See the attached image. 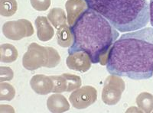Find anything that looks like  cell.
<instances>
[{
  "instance_id": "cell-1",
  "label": "cell",
  "mask_w": 153,
  "mask_h": 113,
  "mask_svg": "<svg viewBox=\"0 0 153 113\" xmlns=\"http://www.w3.org/2000/svg\"><path fill=\"white\" fill-rule=\"evenodd\" d=\"M106 70L110 74L132 80L153 76V28L123 35L115 41L108 55Z\"/></svg>"
},
{
  "instance_id": "cell-2",
  "label": "cell",
  "mask_w": 153,
  "mask_h": 113,
  "mask_svg": "<svg viewBox=\"0 0 153 113\" xmlns=\"http://www.w3.org/2000/svg\"><path fill=\"white\" fill-rule=\"evenodd\" d=\"M71 28L74 40L68 54L83 51L88 54L93 64L106 65L110 48L120 36L117 29L89 8Z\"/></svg>"
},
{
  "instance_id": "cell-3",
  "label": "cell",
  "mask_w": 153,
  "mask_h": 113,
  "mask_svg": "<svg viewBox=\"0 0 153 113\" xmlns=\"http://www.w3.org/2000/svg\"><path fill=\"white\" fill-rule=\"evenodd\" d=\"M89 9L104 17L122 32L137 31L149 21V5L146 0H85Z\"/></svg>"
},
{
  "instance_id": "cell-4",
  "label": "cell",
  "mask_w": 153,
  "mask_h": 113,
  "mask_svg": "<svg viewBox=\"0 0 153 113\" xmlns=\"http://www.w3.org/2000/svg\"><path fill=\"white\" fill-rule=\"evenodd\" d=\"M61 57L56 49L45 47L37 43L30 44L22 58V65L28 70H35L41 67L54 68L60 64Z\"/></svg>"
},
{
  "instance_id": "cell-5",
  "label": "cell",
  "mask_w": 153,
  "mask_h": 113,
  "mask_svg": "<svg viewBox=\"0 0 153 113\" xmlns=\"http://www.w3.org/2000/svg\"><path fill=\"white\" fill-rule=\"evenodd\" d=\"M125 88V82L120 76L110 74L106 77L102 89V101L107 106L117 105L121 99Z\"/></svg>"
},
{
  "instance_id": "cell-6",
  "label": "cell",
  "mask_w": 153,
  "mask_h": 113,
  "mask_svg": "<svg viewBox=\"0 0 153 113\" xmlns=\"http://www.w3.org/2000/svg\"><path fill=\"white\" fill-rule=\"evenodd\" d=\"M33 25L27 19L9 21L2 25V33L6 38L19 41L34 35Z\"/></svg>"
},
{
  "instance_id": "cell-7",
  "label": "cell",
  "mask_w": 153,
  "mask_h": 113,
  "mask_svg": "<svg viewBox=\"0 0 153 113\" xmlns=\"http://www.w3.org/2000/svg\"><path fill=\"white\" fill-rule=\"evenodd\" d=\"M97 99V91L91 86H84L73 91L69 101L74 108L84 109L94 104Z\"/></svg>"
},
{
  "instance_id": "cell-8",
  "label": "cell",
  "mask_w": 153,
  "mask_h": 113,
  "mask_svg": "<svg viewBox=\"0 0 153 113\" xmlns=\"http://www.w3.org/2000/svg\"><path fill=\"white\" fill-rule=\"evenodd\" d=\"M54 81V93L73 92L80 88L82 80L79 76L71 73H63L60 76H51Z\"/></svg>"
},
{
  "instance_id": "cell-9",
  "label": "cell",
  "mask_w": 153,
  "mask_h": 113,
  "mask_svg": "<svg viewBox=\"0 0 153 113\" xmlns=\"http://www.w3.org/2000/svg\"><path fill=\"white\" fill-rule=\"evenodd\" d=\"M91 60L88 54L83 51L69 54L66 60V65L70 70L85 73L91 67Z\"/></svg>"
},
{
  "instance_id": "cell-10",
  "label": "cell",
  "mask_w": 153,
  "mask_h": 113,
  "mask_svg": "<svg viewBox=\"0 0 153 113\" xmlns=\"http://www.w3.org/2000/svg\"><path fill=\"white\" fill-rule=\"evenodd\" d=\"M68 24L73 26L81 15L88 9L85 0H68L65 3Z\"/></svg>"
},
{
  "instance_id": "cell-11",
  "label": "cell",
  "mask_w": 153,
  "mask_h": 113,
  "mask_svg": "<svg viewBox=\"0 0 153 113\" xmlns=\"http://www.w3.org/2000/svg\"><path fill=\"white\" fill-rule=\"evenodd\" d=\"M30 86L35 93L38 95H48L53 92L54 81L52 78L43 74H37L31 77Z\"/></svg>"
},
{
  "instance_id": "cell-12",
  "label": "cell",
  "mask_w": 153,
  "mask_h": 113,
  "mask_svg": "<svg viewBox=\"0 0 153 113\" xmlns=\"http://www.w3.org/2000/svg\"><path fill=\"white\" fill-rule=\"evenodd\" d=\"M35 23L37 28V36L41 41H48L53 38L54 30L48 17L38 16Z\"/></svg>"
},
{
  "instance_id": "cell-13",
  "label": "cell",
  "mask_w": 153,
  "mask_h": 113,
  "mask_svg": "<svg viewBox=\"0 0 153 113\" xmlns=\"http://www.w3.org/2000/svg\"><path fill=\"white\" fill-rule=\"evenodd\" d=\"M47 107L51 112L61 113L70 109V104L65 96L54 93L48 98Z\"/></svg>"
},
{
  "instance_id": "cell-14",
  "label": "cell",
  "mask_w": 153,
  "mask_h": 113,
  "mask_svg": "<svg viewBox=\"0 0 153 113\" xmlns=\"http://www.w3.org/2000/svg\"><path fill=\"white\" fill-rule=\"evenodd\" d=\"M48 18L51 24L57 30L68 25L66 13L61 8H54L51 9L48 15Z\"/></svg>"
},
{
  "instance_id": "cell-15",
  "label": "cell",
  "mask_w": 153,
  "mask_h": 113,
  "mask_svg": "<svg viewBox=\"0 0 153 113\" xmlns=\"http://www.w3.org/2000/svg\"><path fill=\"white\" fill-rule=\"evenodd\" d=\"M19 52L16 47L11 44H2L0 46V61L2 63H12L17 60Z\"/></svg>"
},
{
  "instance_id": "cell-16",
  "label": "cell",
  "mask_w": 153,
  "mask_h": 113,
  "mask_svg": "<svg viewBox=\"0 0 153 113\" xmlns=\"http://www.w3.org/2000/svg\"><path fill=\"white\" fill-rule=\"evenodd\" d=\"M74 35L72 33L71 27L66 26L57 29V44L62 47H68L72 45L74 43Z\"/></svg>"
},
{
  "instance_id": "cell-17",
  "label": "cell",
  "mask_w": 153,
  "mask_h": 113,
  "mask_svg": "<svg viewBox=\"0 0 153 113\" xmlns=\"http://www.w3.org/2000/svg\"><path fill=\"white\" fill-rule=\"evenodd\" d=\"M136 102L143 112L150 113L153 111V95L149 92H143L139 94Z\"/></svg>"
},
{
  "instance_id": "cell-18",
  "label": "cell",
  "mask_w": 153,
  "mask_h": 113,
  "mask_svg": "<svg viewBox=\"0 0 153 113\" xmlns=\"http://www.w3.org/2000/svg\"><path fill=\"white\" fill-rule=\"evenodd\" d=\"M18 9L16 0H0V15L4 17L14 16Z\"/></svg>"
},
{
  "instance_id": "cell-19",
  "label": "cell",
  "mask_w": 153,
  "mask_h": 113,
  "mask_svg": "<svg viewBox=\"0 0 153 113\" xmlns=\"http://www.w3.org/2000/svg\"><path fill=\"white\" fill-rule=\"evenodd\" d=\"M16 96V89L14 86L8 83H0V100L11 101Z\"/></svg>"
},
{
  "instance_id": "cell-20",
  "label": "cell",
  "mask_w": 153,
  "mask_h": 113,
  "mask_svg": "<svg viewBox=\"0 0 153 113\" xmlns=\"http://www.w3.org/2000/svg\"><path fill=\"white\" fill-rule=\"evenodd\" d=\"M31 6L37 11H46L49 9L51 4V0H30Z\"/></svg>"
},
{
  "instance_id": "cell-21",
  "label": "cell",
  "mask_w": 153,
  "mask_h": 113,
  "mask_svg": "<svg viewBox=\"0 0 153 113\" xmlns=\"http://www.w3.org/2000/svg\"><path fill=\"white\" fill-rule=\"evenodd\" d=\"M14 77V72L9 66H0V82L10 81Z\"/></svg>"
},
{
  "instance_id": "cell-22",
  "label": "cell",
  "mask_w": 153,
  "mask_h": 113,
  "mask_svg": "<svg viewBox=\"0 0 153 113\" xmlns=\"http://www.w3.org/2000/svg\"><path fill=\"white\" fill-rule=\"evenodd\" d=\"M149 21L150 24L153 27V0H150L149 2Z\"/></svg>"
}]
</instances>
